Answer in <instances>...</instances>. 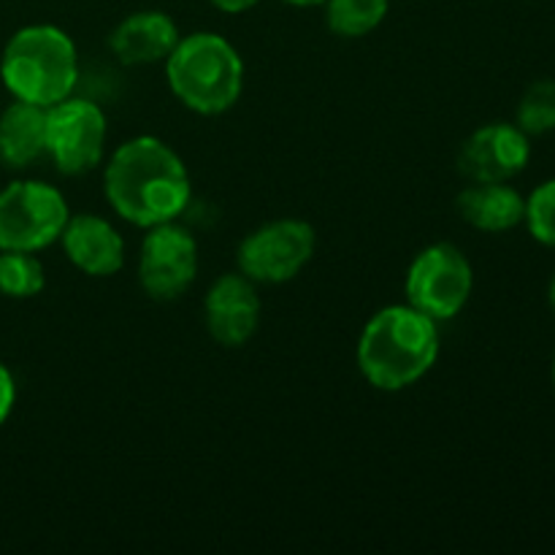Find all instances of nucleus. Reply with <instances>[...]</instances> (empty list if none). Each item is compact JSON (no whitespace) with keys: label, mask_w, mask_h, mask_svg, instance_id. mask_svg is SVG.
Instances as JSON below:
<instances>
[{"label":"nucleus","mask_w":555,"mask_h":555,"mask_svg":"<svg viewBox=\"0 0 555 555\" xmlns=\"http://www.w3.org/2000/svg\"><path fill=\"white\" fill-rule=\"evenodd\" d=\"M103 195L117 217L146 231L179 220L193 198V184L173 146L157 135H133L108 155Z\"/></svg>","instance_id":"1"},{"label":"nucleus","mask_w":555,"mask_h":555,"mask_svg":"<svg viewBox=\"0 0 555 555\" xmlns=\"http://www.w3.org/2000/svg\"><path fill=\"white\" fill-rule=\"evenodd\" d=\"M439 323L410 304H390L369 318L358 336L356 361L372 388L399 393L421 383L439 358Z\"/></svg>","instance_id":"2"},{"label":"nucleus","mask_w":555,"mask_h":555,"mask_svg":"<svg viewBox=\"0 0 555 555\" xmlns=\"http://www.w3.org/2000/svg\"><path fill=\"white\" fill-rule=\"evenodd\" d=\"M166 81L184 108L217 117L236 106L242 98L244 60L220 33H190L179 38L166 57Z\"/></svg>","instance_id":"3"},{"label":"nucleus","mask_w":555,"mask_h":555,"mask_svg":"<svg viewBox=\"0 0 555 555\" xmlns=\"http://www.w3.org/2000/svg\"><path fill=\"white\" fill-rule=\"evenodd\" d=\"M0 79L14 101L49 108L74 95L79 52L63 27L27 25L9 38L0 57Z\"/></svg>","instance_id":"4"},{"label":"nucleus","mask_w":555,"mask_h":555,"mask_svg":"<svg viewBox=\"0 0 555 555\" xmlns=\"http://www.w3.org/2000/svg\"><path fill=\"white\" fill-rule=\"evenodd\" d=\"M68 217V201L54 184L16 179L0 190V249L41 253L60 242Z\"/></svg>","instance_id":"5"},{"label":"nucleus","mask_w":555,"mask_h":555,"mask_svg":"<svg viewBox=\"0 0 555 555\" xmlns=\"http://www.w3.org/2000/svg\"><path fill=\"white\" fill-rule=\"evenodd\" d=\"M475 291V269L455 244L423 247L406 269V304L437 323L459 318Z\"/></svg>","instance_id":"6"},{"label":"nucleus","mask_w":555,"mask_h":555,"mask_svg":"<svg viewBox=\"0 0 555 555\" xmlns=\"http://www.w3.org/2000/svg\"><path fill=\"white\" fill-rule=\"evenodd\" d=\"M318 233L307 220L280 217L249 231L236 249V269L255 285H285L314 258Z\"/></svg>","instance_id":"7"},{"label":"nucleus","mask_w":555,"mask_h":555,"mask_svg":"<svg viewBox=\"0 0 555 555\" xmlns=\"http://www.w3.org/2000/svg\"><path fill=\"white\" fill-rule=\"evenodd\" d=\"M108 122L98 103L65 98L47 108V157L65 177L95 171L106 155Z\"/></svg>","instance_id":"8"},{"label":"nucleus","mask_w":555,"mask_h":555,"mask_svg":"<svg viewBox=\"0 0 555 555\" xmlns=\"http://www.w3.org/2000/svg\"><path fill=\"white\" fill-rule=\"evenodd\" d=\"M198 266V242L188 228L177 220L146 228L135 266V276L146 296L155 301H177L195 282Z\"/></svg>","instance_id":"9"},{"label":"nucleus","mask_w":555,"mask_h":555,"mask_svg":"<svg viewBox=\"0 0 555 555\" xmlns=\"http://www.w3.org/2000/svg\"><path fill=\"white\" fill-rule=\"evenodd\" d=\"M531 160L529 135L515 122H488L461 144L459 171L469 182H509Z\"/></svg>","instance_id":"10"},{"label":"nucleus","mask_w":555,"mask_h":555,"mask_svg":"<svg viewBox=\"0 0 555 555\" xmlns=\"http://www.w3.org/2000/svg\"><path fill=\"white\" fill-rule=\"evenodd\" d=\"M258 285L242 271L220 274L204 296V323L222 347H244L260 325Z\"/></svg>","instance_id":"11"},{"label":"nucleus","mask_w":555,"mask_h":555,"mask_svg":"<svg viewBox=\"0 0 555 555\" xmlns=\"http://www.w3.org/2000/svg\"><path fill=\"white\" fill-rule=\"evenodd\" d=\"M60 244L70 266L92 280L114 276L125 266L122 233L101 215H70Z\"/></svg>","instance_id":"12"},{"label":"nucleus","mask_w":555,"mask_h":555,"mask_svg":"<svg viewBox=\"0 0 555 555\" xmlns=\"http://www.w3.org/2000/svg\"><path fill=\"white\" fill-rule=\"evenodd\" d=\"M179 38L182 33L166 11L146 9L133 11L122 22H117L108 36V49L122 65H152L166 63Z\"/></svg>","instance_id":"13"},{"label":"nucleus","mask_w":555,"mask_h":555,"mask_svg":"<svg viewBox=\"0 0 555 555\" xmlns=\"http://www.w3.org/2000/svg\"><path fill=\"white\" fill-rule=\"evenodd\" d=\"M455 209L466 225L482 233H507L526 220V198L509 182H469Z\"/></svg>","instance_id":"14"},{"label":"nucleus","mask_w":555,"mask_h":555,"mask_svg":"<svg viewBox=\"0 0 555 555\" xmlns=\"http://www.w3.org/2000/svg\"><path fill=\"white\" fill-rule=\"evenodd\" d=\"M47 155V108L14 101L0 114V163L27 168Z\"/></svg>","instance_id":"15"},{"label":"nucleus","mask_w":555,"mask_h":555,"mask_svg":"<svg viewBox=\"0 0 555 555\" xmlns=\"http://www.w3.org/2000/svg\"><path fill=\"white\" fill-rule=\"evenodd\" d=\"M325 22L339 38H363L377 30L390 11V0H325Z\"/></svg>","instance_id":"16"},{"label":"nucleus","mask_w":555,"mask_h":555,"mask_svg":"<svg viewBox=\"0 0 555 555\" xmlns=\"http://www.w3.org/2000/svg\"><path fill=\"white\" fill-rule=\"evenodd\" d=\"M47 287V271L36 253L0 249V293L9 298H33Z\"/></svg>","instance_id":"17"},{"label":"nucleus","mask_w":555,"mask_h":555,"mask_svg":"<svg viewBox=\"0 0 555 555\" xmlns=\"http://www.w3.org/2000/svg\"><path fill=\"white\" fill-rule=\"evenodd\" d=\"M515 125L526 135H545L555 130V81L537 79L515 108Z\"/></svg>","instance_id":"18"},{"label":"nucleus","mask_w":555,"mask_h":555,"mask_svg":"<svg viewBox=\"0 0 555 555\" xmlns=\"http://www.w3.org/2000/svg\"><path fill=\"white\" fill-rule=\"evenodd\" d=\"M526 225L529 233L545 247L555 249V179L542 182L526 198Z\"/></svg>","instance_id":"19"},{"label":"nucleus","mask_w":555,"mask_h":555,"mask_svg":"<svg viewBox=\"0 0 555 555\" xmlns=\"http://www.w3.org/2000/svg\"><path fill=\"white\" fill-rule=\"evenodd\" d=\"M16 404V383H14V374L0 363V426L11 417Z\"/></svg>","instance_id":"20"},{"label":"nucleus","mask_w":555,"mask_h":555,"mask_svg":"<svg viewBox=\"0 0 555 555\" xmlns=\"http://www.w3.org/2000/svg\"><path fill=\"white\" fill-rule=\"evenodd\" d=\"M209 3L222 14H244V11L255 9L260 0H209Z\"/></svg>","instance_id":"21"},{"label":"nucleus","mask_w":555,"mask_h":555,"mask_svg":"<svg viewBox=\"0 0 555 555\" xmlns=\"http://www.w3.org/2000/svg\"><path fill=\"white\" fill-rule=\"evenodd\" d=\"M287 5H296V9H314V5H323L325 0H282Z\"/></svg>","instance_id":"22"},{"label":"nucleus","mask_w":555,"mask_h":555,"mask_svg":"<svg viewBox=\"0 0 555 555\" xmlns=\"http://www.w3.org/2000/svg\"><path fill=\"white\" fill-rule=\"evenodd\" d=\"M547 304H551V309H553V314H555V274H553L551 285H547Z\"/></svg>","instance_id":"23"},{"label":"nucleus","mask_w":555,"mask_h":555,"mask_svg":"<svg viewBox=\"0 0 555 555\" xmlns=\"http://www.w3.org/2000/svg\"><path fill=\"white\" fill-rule=\"evenodd\" d=\"M553 385H555V361H553Z\"/></svg>","instance_id":"24"}]
</instances>
